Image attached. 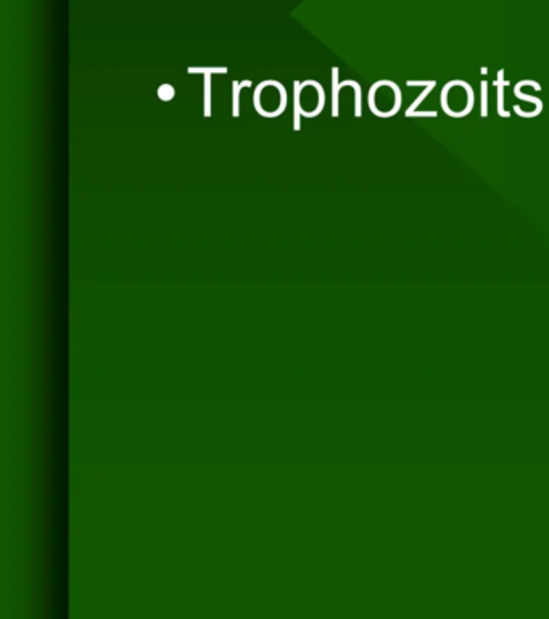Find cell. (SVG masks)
Wrapping results in <instances>:
<instances>
[{"label":"cell","instance_id":"obj_1","mask_svg":"<svg viewBox=\"0 0 549 619\" xmlns=\"http://www.w3.org/2000/svg\"><path fill=\"white\" fill-rule=\"evenodd\" d=\"M342 86L338 83V68H332V116H338V92Z\"/></svg>","mask_w":549,"mask_h":619},{"label":"cell","instance_id":"obj_2","mask_svg":"<svg viewBox=\"0 0 549 619\" xmlns=\"http://www.w3.org/2000/svg\"><path fill=\"white\" fill-rule=\"evenodd\" d=\"M250 86H251V81H242V83L232 81V88H234V91H232V115H234V118H239V113H240V110H239L240 91H242L244 88H250Z\"/></svg>","mask_w":549,"mask_h":619},{"label":"cell","instance_id":"obj_3","mask_svg":"<svg viewBox=\"0 0 549 619\" xmlns=\"http://www.w3.org/2000/svg\"><path fill=\"white\" fill-rule=\"evenodd\" d=\"M295 88V102H293V129L295 131H300L301 129V107H300V89H301V83L295 81L293 83Z\"/></svg>","mask_w":549,"mask_h":619},{"label":"cell","instance_id":"obj_4","mask_svg":"<svg viewBox=\"0 0 549 619\" xmlns=\"http://www.w3.org/2000/svg\"><path fill=\"white\" fill-rule=\"evenodd\" d=\"M205 118H211V74L205 73Z\"/></svg>","mask_w":549,"mask_h":619},{"label":"cell","instance_id":"obj_5","mask_svg":"<svg viewBox=\"0 0 549 619\" xmlns=\"http://www.w3.org/2000/svg\"><path fill=\"white\" fill-rule=\"evenodd\" d=\"M158 97L162 98V101H171L172 97H174V88H172L171 84H163L158 88Z\"/></svg>","mask_w":549,"mask_h":619},{"label":"cell","instance_id":"obj_6","mask_svg":"<svg viewBox=\"0 0 549 619\" xmlns=\"http://www.w3.org/2000/svg\"><path fill=\"white\" fill-rule=\"evenodd\" d=\"M434 86H435V83H434V84H432V86H429V89H425V91L422 92V96H419V97L416 98V101H414V103H412V105H411V107H409V110H408V111H406V116H412V115H414V110H416V108L419 107V105H421V102L424 101V98H425V97H427V94H429V92L432 91V88H434Z\"/></svg>","mask_w":549,"mask_h":619},{"label":"cell","instance_id":"obj_7","mask_svg":"<svg viewBox=\"0 0 549 619\" xmlns=\"http://www.w3.org/2000/svg\"><path fill=\"white\" fill-rule=\"evenodd\" d=\"M189 73L192 74V73H223V74H226L227 73V68H189Z\"/></svg>","mask_w":549,"mask_h":619},{"label":"cell","instance_id":"obj_8","mask_svg":"<svg viewBox=\"0 0 549 619\" xmlns=\"http://www.w3.org/2000/svg\"><path fill=\"white\" fill-rule=\"evenodd\" d=\"M482 116H486V83H482Z\"/></svg>","mask_w":549,"mask_h":619}]
</instances>
